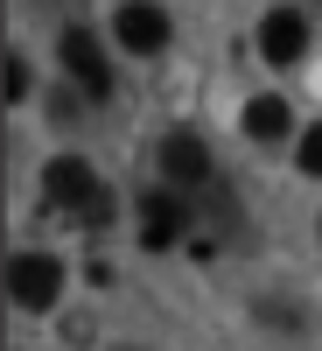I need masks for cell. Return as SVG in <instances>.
I'll use <instances>...</instances> for the list:
<instances>
[{
  "label": "cell",
  "instance_id": "obj_1",
  "mask_svg": "<svg viewBox=\"0 0 322 351\" xmlns=\"http://www.w3.org/2000/svg\"><path fill=\"white\" fill-rule=\"evenodd\" d=\"M42 197L56 204V211H70L77 225H105L112 218V197H105V183L92 169H84L77 155H56L49 169H42Z\"/></svg>",
  "mask_w": 322,
  "mask_h": 351
},
{
  "label": "cell",
  "instance_id": "obj_2",
  "mask_svg": "<svg viewBox=\"0 0 322 351\" xmlns=\"http://www.w3.org/2000/svg\"><path fill=\"white\" fill-rule=\"evenodd\" d=\"M64 71L84 84V99H112V64L92 28H64Z\"/></svg>",
  "mask_w": 322,
  "mask_h": 351
},
{
  "label": "cell",
  "instance_id": "obj_3",
  "mask_svg": "<svg viewBox=\"0 0 322 351\" xmlns=\"http://www.w3.org/2000/svg\"><path fill=\"white\" fill-rule=\"evenodd\" d=\"M56 288H64V267H56L49 253H14V267H8V295H14L21 309H49Z\"/></svg>",
  "mask_w": 322,
  "mask_h": 351
},
{
  "label": "cell",
  "instance_id": "obj_4",
  "mask_svg": "<svg viewBox=\"0 0 322 351\" xmlns=\"http://www.w3.org/2000/svg\"><path fill=\"white\" fill-rule=\"evenodd\" d=\"M112 36H120L133 56H161L168 49V14L155 8V0H126L120 21H112Z\"/></svg>",
  "mask_w": 322,
  "mask_h": 351
},
{
  "label": "cell",
  "instance_id": "obj_5",
  "mask_svg": "<svg viewBox=\"0 0 322 351\" xmlns=\"http://www.w3.org/2000/svg\"><path fill=\"white\" fill-rule=\"evenodd\" d=\"M155 169L168 176V183H211V148H203L196 134H161V148H155Z\"/></svg>",
  "mask_w": 322,
  "mask_h": 351
},
{
  "label": "cell",
  "instance_id": "obj_6",
  "mask_svg": "<svg viewBox=\"0 0 322 351\" xmlns=\"http://www.w3.org/2000/svg\"><path fill=\"white\" fill-rule=\"evenodd\" d=\"M259 49H267V64H295V56L308 49V21L295 8H273L267 21H259Z\"/></svg>",
  "mask_w": 322,
  "mask_h": 351
},
{
  "label": "cell",
  "instance_id": "obj_7",
  "mask_svg": "<svg viewBox=\"0 0 322 351\" xmlns=\"http://www.w3.org/2000/svg\"><path fill=\"white\" fill-rule=\"evenodd\" d=\"M140 211H148V218H140V246H175V239H183V225H189V204L183 197H148V204H140Z\"/></svg>",
  "mask_w": 322,
  "mask_h": 351
},
{
  "label": "cell",
  "instance_id": "obj_8",
  "mask_svg": "<svg viewBox=\"0 0 322 351\" xmlns=\"http://www.w3.org/2000/svg\"><path fill=\"white\" fill-rule=\"evenodd\" d=\"M287 127H295L287 99H252V106H245V134H252V141H280Z\"/></svg>",
  "mask_w": 322,
  "mask_h": 351
},
{
  "label": "cell",
  "instance_id": "obj_9",
  "mask_svg": "<svg viewBox=\"0 0 322 351\" xmlns=\"http://www.w3.org/2000/svg\"><path fill=\"white\" fill-rule=\"evenodd\" d=\"M301 169H308V176H322V127H308V134H301Z\"/></svg>",
  "mask_w": 322,
  "mask_h": 351
},
{
  "label": "cell",
  "instance_id": "obj_10",
  "mask_svg": "<svg viewBox=\"0 0 322 351\" xmlns=\"http://www.w3.org/2000/svg\"><path fill=\"white\" fill-rule=\"evenodd\" d=\"M8 92H14V99H28V64H21V56L8 64Z\"/></svg>",
  "mask_w": 322,
  "mask_h": 351
}]
</instances>
